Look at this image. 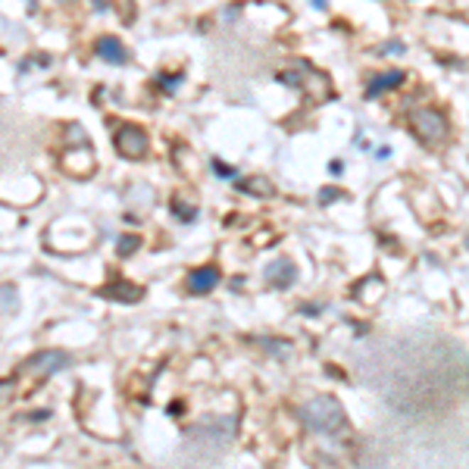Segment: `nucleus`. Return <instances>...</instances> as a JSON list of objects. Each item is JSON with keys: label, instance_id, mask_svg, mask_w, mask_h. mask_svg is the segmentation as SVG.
Instances as JSON below:
<instances>
[{"label": "nucleus", "instance_id": "f257e3e1", "mask_svg": "<svg viewBox=\"0 0 469 469\" xmlns=\"http://www.w3.org/2000/svg\"><path fill=\"white\" fill-rule=\"evenodd\" d=\"M116 147L125 153V156H141L147 151V135L135 125H125V129L116 135Z\"/></svg>", "mask_w": 469, "mask_h": 469}, {"label": "nucleus", "instance_id": "f03ea898", "mask_svg": "<svg viewBox=\"0 0 469 469\" xmlns=\"http://www.w3.org/2000/svg\"><path fill=\"white\" fill-rule=\"evenodd\" d=\"M413 122H416V129L422 131L426 138H444V131H448V125H444V119L438 113H432V109H416L413 113Z\"/></svg>", "mask_w": 469, "mask_h": 469}, {"label": "nucleus", "instance_id": "7ed1b4c3", "mask_svg": "<svg viewBox=\"0 0 469 469\" xmlns=\"http://www.w3.org/2000/svg\"><path fill=\"white\" fill-rule=\"evenodd\" d=\"M216 285H219V269H216V266H203V269H194L191 279H188V291H191V294L213 291Z\"/></svg>", "mask_w": 469, "mask_h": 469}, {"label": "nucleus", "instance_id": "20e7f679", "mask_svg": "<svg viewBox=\"0 0 469 469\" xmlns=\"http://www.w3.org/2000/svg\"><path fill=\"white\" fill-rule=\"evenodd\" d=\"M97 53H100V57H104L107 63H116V66L129 63V50H125L122 41H119V38H113V35H109V38H100V41H97Z\"/></svg>", "mask_w": 469, "mask_h": 469}, {"label": "nucleus", "instance_id": "39448f33", "mask_svg": "<svg viewBox=\"0 0 469 469\" xmlns=\"http://www.w3.org/2000/svg\"><path fill=\"white\" fill-rule=\"evenodd\" d=\"M294 276H297V269H294V263H291V260H276V263L266 266V279H269L272 285L288 288V285L294 281Z\"/></svg>", "mask_w": 469, "mask_h": 469}, {"label": "nucleus", "instance_id": "423d86ee", "mask_svg": "<svg viewBox=\"0 0 469 469\" xmlns=\"http://www.w3.org/2000/svg\"><path fill=\"white\" fill-rule=\"evenodd\" d=\"M404 72H388V75H379V78H375V82L370 85V91H366V94H370V97H375V94H379V91H388V88H397V85H404Z\"/></svg>", "mask_w": 469, "mask_h": 469}, {"label": "nucleus", "instance_id": "0eeeda50", "mask_svg": "<svg viewBox=\"0 0 469 469\" xmlns=\"http://www.w3.org/2000/svg\"><path fill=\"white\" fill-rule=\"evenodd\" d=\"M104 294L107 297H129V301H131V297H138L141 291H138V288H129V285H113V288H104Z\"/></svg>", "mask_w": 469, "mask_h": 469}]
</instances>
